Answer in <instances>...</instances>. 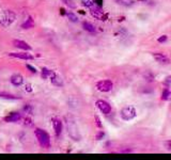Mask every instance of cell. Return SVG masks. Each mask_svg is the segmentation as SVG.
<instances>
[{
    "label": "cell",
    "instance_id": "cell-1",
    "mask_svg": "<svg viewBox=\"0 0 171 160\" xmlns=\"http://www.w3.org/2000/svg\"><path fill=\"white\" fill-rule=\"evenodd\" d=\"M34 135L37 137L38 142L43 148H50V137L45 130L37 128L34 131Z\"/></svg>",
    "mask_w": 171,
    "mask_h": 160
},
{
    "label": "cell",
    "instance_id": "cell-2",
    "mask_svg": "<svg viewBox=\"0 0 171 160\" xmlns=\"http://www.w3.org/2000/svg\"><path fill=\"white\" fill-rule=\"evenodd\" d=\"M14 20H15V13L10 11V10L3 11L0 14V25L2 27H9Z\"/></svg>",
    "mask_w": 171,
    "mask_h": 160
},
{
    "label": "cell",
    "instance_id": "cell-3",
    "mask_svg": "<svg viewBox=\"0 0 171 160\" xmlns=\"http://www.w3.org/2000/svg\"><path fill=\"white\" fill-rule=\"evenodd\" d=\"M120 115H121V118H122V120L131 121L136 118L137 111L133 106H126V107L122 108V110H121V112H120Z\"/></svg>",
    "mask_w": 171,
    "mask_h": 160
},
{
    "label": "cell",
    "instance_id": "cell-4",
    "mask_svg": "<svg viewBox=\"0 0 171 160\" xmlns=\"http://www.w3.org/2000/svg\"><path fill=\"white\" fill-rule=\"evenodd\" d=\"M67 133H69V136L75 141H79L80 138H81L78 131V127H77L76 124L74 123V121L67 122Z\"/></svg>",
    "mask_w": 171,
    "mask_h": 160
},
{
    "label": "cell",
    "instance_id": "cell-5",
    "mask_svg": "<svg viewBox=\"0 0 171 160\" xmlns=\"http://www.w3.org/2000/svg\"><path fill=\"white\" fill-rule=\"evenodd\" d=\"M90 13H91V15L94 18H96L98 20H106L108 17V15L105 14L102 9L100 7L95 6V4L90 8Z\"/></svg>",
    "mask_w": 171,
    "mask_h": 160
},
{
    "label": "cell",
    "instance_id": "cell-6",
    "mask_svg": "<svg viewBox=\"0 0 171 160\" xmlns=\"http://www.w3.org/2000/svg\"><path fill=\"white\" fill-rule=\"evenodd\" d=\"M96 88L98 91L101 92H109L112 90L113 88V83L111 80H101L96 83Z\"/></svg>",
    "mask_w": 171,
    "mask_h": 160
},
{
    "label": "cell",
    "instance_id": "cell-7",
    "mask_svg": "<svg viewBox=\"0 0 171 160\" xmlns=\"http://www.w3.org/2000/svg\"><path fill=\"white\" fill-rule=\"evenodd\" d=\"M96 106L101 112L104 114H109L111 112V106L109 105V102H107L104 99H98L96 102Z\"/></svg>",
    "mask_w": 171,
    "mask_h": 160
},
{
    "label": "cell",
    "instance_id": "cell-8",
    "mask_svg": "<svg viewBox=\"0 0 171 160\" xmlns=\"http://www.w3.org/2000/svg\"><path fill=\"white\" fill-rule=\"evenodd\" d=\"M53 122V126H54V130H55V133L57 137H59L62 132V128H63V125H62V121L59 118H54L51 120Z\"/></svg>",
    "mask_w": 171,
    "mask_h": 160
},
{
    "label": "cell",
    "instance_id": "cell-9",
    "mask_svg": "<svg viewBox=\"0 0 171 160\" xmlns=\"http://www.w3.org/2000/svg\"><path fill=\"white\" fill-rule=\"evenodd\" d=\"M22 118V114L19 112H11L9 113V115H7L6 118H3L4 122L7 123H15V122H18V121Z\"/></svg>",
    "mask_w": 171,
    "mask_h": 160
},
{
    "label": "cell",
    "instance_id": "cell-10",
    "mask_svg": "<svg viewBox=\"0 0 171 160\" xmlns=\"http://www.w3.org/2000/svg\"><path fill=\"white\" fill-rule=\"evenodd\" d=\"M9 56L12 58L22 59V60H32L33 59V56L28 52H10Z\"/></svg>",
    "mask_w": 171,
    "mask_h": 160
},
{
    "label": "cell",
    "instance_id": "cell-11",
    "mask_svg": "<svg viewBox=\"0 0 171 160\" xmlns=\"http://www.w3.org/2000/svg\"><path fill=\"white\" fill-rule=\"evenodd\" d=\"M13 45H14L15 47L19 48V49H23V50H26V51H29V50L32 49L29 44L24 42V41H22V40H14L13 41Z\"/></svg>",
    "mask_w": 171,
    "mask_h": 160
},
{
    "label": "cell",
    "instance_id": "cell-12",
    "mask_svg": "<svg viewBox=\"0 0 171 160\" xmlns=\"http://www.w3.org/2000/svg\"><path fill=\"white\" fill-rule=\"evenodd\" d=\"M10 81H11V83L13 84V86L18 87V86H20V84H23V82H24V78H23L22 75L14 74V75H12V76H11Z\"/></svg>",
    "mask_w": 171,
    "mask_h": 160
},
{
    "label": "cell",
    "instance_id": "cell-13",
    "mask_svg": "<svg viewBox=\"0 0 171 160\" xmlns=\"http://www.w3.org/2000/svg\"><path fill=\"white\" fill-rule=\"evenodd\" d=\"M153 57H154L155 60H156L157 62H159V63H163V64L169 63V58H168L166 55H164V53L155 52V53H153Z\"/></svg>",
    "mask_w": 171,
    "mask_h": 160
},
{
    "label": "cell",
    "instance_id": "cell-14",
    "mask_svg": "<svg viewBox=\"0 0 171 160\" xmlns=\"http://www.w3.org/2000/svg\"><path fill=\"white\" fill-rule=\"evenodd\" d=\"M50 81H51V83H53L54 86H56V87H62V86H63V81H62L61 77L58 76L56 73L50 77Z\"/></svg>",
    "mask_w": 171,
    "mask_h": 160
},
{
    "label": "cell",
    "instance_id": "cell-15",
    "mask_svg": "<svg viewBox=\"0 0 171 160\" xmlns=\"http://www.w3.org/2000/svg\"><path fill=\"white\" fill-rule=\"evenodd\" d=\"M54 74H55V72H54V71L48 69L47 68H42V73H41V76H42L43 79H47V78H50Z\"/></svg>",
    "mask_w": 171,
    "mask_h": 160
},
{
    "label": "cell",
    "instance_id": "cell-16",
    "mask_svg": "<svg viewBox=\"0 0 171 160\" xmlns=\"http://www.w3.org/2000/svg\"><path fill=\"white\" fill-rule=\"evenodd\" d=\"M33 27H34V22H33V19L31 16L28 17V19L22 25L23 29H30V28H33Z\"/></svg>",
    "mask_w": 171,
    "mask_h": 160
},
{
    "label": "cell",
    "instance_id": "cell-17",
    "mask_svg": "<svg viewBox=\"0 0 171 160\" xmlns=\"http://www.w3.org/2000/svg\"><path fill=\"white\" fill-rule=\"evenodd\" d=\"M82 28L86 30V31H88V32H90V33H94L95 32V27L93 26L92 24H90V22H82Z\"/></svg>",
    "mask_w": 171,
    "mask_h": 160
},
{
    "label": "cell",
    "instance_id": "cell-18",
    "mask_svg": "<svg viewBox=\"0 0 171 160\" xmlns=\"http://www.w3.org/2000/svg\"><path fill=\"white\" fill-rule=\"evenodd\" d=\"M0 97H1V98H6V99H12V100L20 99L19 96H15V95H13V94H9V93H4V92L0 93Z\"/></svg>",
    "mask_w": 171,
    "mask_h": 160
},
{
    "label": "cell",
    "instance_id": "cell-19",
    "mask_svg": "<svg viewBox=\"0 0 171 160\" xmlns=\"http://www.w3.org/2000/svg\"><path fill=\"white\" fill-rule=\"evenodd\" d=\"M116 2L118 4H121V6L124 7H132L135 3L134 0H116Z\"/></svg>",
    "mask_w": 171,
    "mask_h": 160
},
{
    "label": "cell",
    "instance_id": "cell-20",
    "mask_svg": "<svg viewBox=\"0 0 171 160\" xmlns=\"http://www.w3.org/2000/svg\"><path fill=\"white\" fill-rule=\"evenodd\" d=\"M65 14H66V16H67V18H69L70 22H78V17H77V15L74 14L73 12H66Z\"/></svg>",
    "mask_w": 171,
    "mask_h": 160
},
{
    "label": "cell",
    "instance_id": "cell-21",
    "mask_svg": "<svg viewBox=\"0 0 171 160\" xmlns=\"http://www.w3.org/2000/svg\"><path fill=\"white\" fill-rule=\"evenodd\" d=\"M62 1H63V3L69 7L70 9H75V8H76V4L74 3L73 0H62Z\"/></svg>",
    "mask_w": 171,
    "mask_h": 160
},
{
    "label": "cell",
    "instance_id": "cell-22",
    "mask_svg": "<svg viewBox=\"0 0 171 160\" xmlns=\"http://www.w3.org/2000/svg\"><path fill=\"white\" fill-rule=\"evenodd\" d=\"M169 96H170L169 89H165L162 93V99L163 100H167V99H169Z\"/></svg>",
    "mask_w": 171,
    "mask_h": 160
},
{
    "label": "cell",
    "instance_id": "cell-23",
    "mask_svg": "<svg viewBox=\"0 0 171 160\" xmlns=\"http://www.w3.org/2000/svg\"><path fill=\"white\" fill-rule=\"evenodd\" d=\"M82 4L88 8H91L92 6H94V0H81Z\"/></svg>",
    "mask_w": 171,
    "mask_h": 160
},
{
    "label": "cell",
    "instance_id": "cell-24",
    "mask_svg": "<svg viewBox=\"0 0 171 160\" xmlns=\"http://www.w3.org/2000/svg\"><path fill=\"white\" fill-rule=\"evenodd\" d=\"M24 111L26 113H28V114H32V107L29 105H26L24 107Z\"/></svg>",
    "mask_w": 171,
    "mask_h": 160
},
{
    "label": "cell",
    "instance_id": "cell-25",
    "mask_svg": "<svg viewBox=\"0 0 171 160\" xmlns=\"http://www.w3.org/2000/svg\"><path fill=\"white\" fill-rule=\"evenodd\" d=\"M104 136H105V133H104V131H98L97 132V135H96V140H102L103 138H104Z\"/></svg>",
    "mask_w": 171,
    "mask_h": 160
},
{
    "label": "cell",
    "instance_id": "cell-26",
    "mask_svg": "<svg viewBox=\"0 0 171 160\" xmlns=\"http://www.w3.org/2000/svg\"><path fill=\"white\" fill-rule=\"evenodd\" d=\"M167 40H168V38H167V35H162L160 38H158V43H165V42H167Z\"/></svg>",
    "mask_w": 171,
    "mask_h": 160
},
{
    "label": "cell",
    "instance_id": "cell-27",
    "mask_svg": "<svg viewBox=\"0 0 171 160\" xmlns=\"http://www.w3.org/2000/svg\"><path fill=\"white\" fill-rule=\"evenodd\" d=\"M26 68H27L28 69H29V71L31 72V73H37V68H33V66H31V65H29V64H27V65H26Z\"/></svg>",
    "mask_w": 171,
    "mask_h": 160
},
{
    "label": "cell",
    "instance_id": "cell-28",
    "mask_svg": "<svg viewBox=\"0 0 171 160\" xmlns=\"http://www.w3.org/2000/svg\"><path fill=\"white\" fill-rule=\"evenodd\" d=\"M25 91H27V92H32V86H31L30 83L25 84Z\"/></svg>",
    "mask_w": 171,
    "mask_h": 160
},
{
    "label": "cell",
    "instance_id": "cell-29",
    "mask_svg": "<svg viewBox=\"0 0 171 160\" xmlns=\"http://www.w3.org/2000/svg\"><path fill=\"white\" fill-rule=\"evenodd\" d=\"M95 123H96V126L98 128H102L103 126H102V123H101V120H100V118L98 117H95Z\"/></svg>",
    "mask_w": 171,
    "mask_h": 160
},
{
    "label": "cell",
    "instance_id": "cell-30",
    "mask_svg": "<svg viewBox=\"0 0 171 160\" xmlns=\"http://www.w3.org/2000/svg\"><path fill=\"white\" fill-rule=\"evenodd\" d=\"M24 124H25V125H27V126H31V125H32V122H31V120L29 118H26Z\"/></svg>",
    "mask_w": 171,
    "mask_h": 160
},
{
    "label": "cell",
    "instance_id": "cell-31",
    "mask_svg": "<svg viewBox=\"0 0 171 160\" xmlns=\"http://www.w3.org/2000/svg\"><path fill=\"white\" fill-rule=\"evenodd\" d=\"M166 145H167V149H168V151H170V149H171V141H167V142H166Z\"/></svg>",
    "mask_w": 171,
    "mask_h": 160
},
{
    "label": "cell",
    "instance_id": "cell-32",
    "mask_svg": "<svg viewBox=\"0 0 171 160\" xmlns=\"http://www.w3.org/2000/svg\"><path fill=\"white\" fill-rule=\"evenodd\" d=\"M121 153H132V149L129 148H125V149H121Z\"/></svg>",
    "mask_w": 171,
    "mask_h": 160
},
{
    "label": "cell",
    "instance_id": "cell-33",
    "mask_svg": "<svg viewBox=\"0 0 171 160\" xmlns=\"http://www.w3.org/2000/svg\"><path fill=\"white\" fill-rule=\"evenodd\" d=\"M60 11H61V14H62V15L65 14V12H64V9H60Z\"/></svg>",
    "mask_w": 171,
    "mask_h": 160
}]
</instances>
